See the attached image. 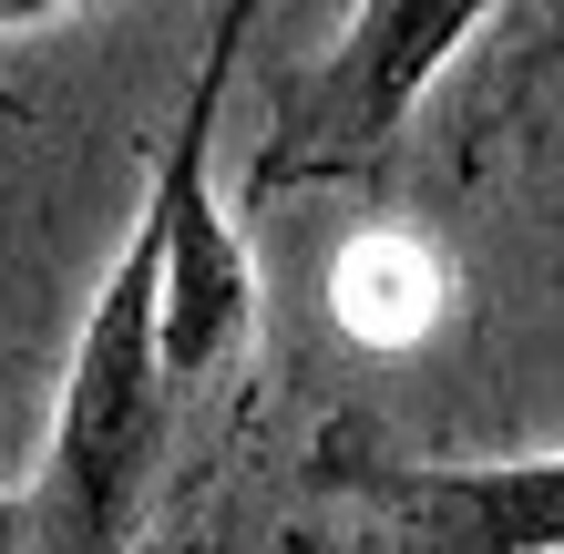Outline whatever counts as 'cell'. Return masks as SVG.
Segmentation results:
<instances>
[{
	"mask_svg": "<svg viewBox=\"0 0 564 554\" xmlns=\"http://www.w3.org/2000/svg\"><path fill=\"white\" fill-rule=\"evenodd\" d=\"M185 390L164 370V226L134 206L104 287L83 308V339L52 390L42 463L21 482L31 554H134L144 513L164 493V452H175Z\"/></svg>",
	"mask_w": 564,
	"mask_h": 554,
	"instance_id": "1",
	"label": "cell"
},
{
	"mask_svg": "<svg viewBox=\"0 0 564 554\" xmlns=\"http://www.w3.org/2000/svg\"><path fill=\"white\" fill-rule=\"evenodd\" d=\"M503 11V0H359L339 21V42L308 62L288 123H268V165L257 195H297L328 175H359L401 144V123L421 113V93L473 52V31Z\"/></svg>",
	"mask_w": 564,
	"mask_h": 554,
	"instance_id": "2",
	"label": "cell"
},
{
	"mask_svg": "<svg viewBox=\"0 0 564 554\" xmlns=\"http://www.w3.org/2000/svg\"><path fill=\"white\" fill-rule=\"evenodd\" d=\"M318 493L349 513L328 554H564V452L411 463L380 442H328Z\"/></svg>",
	"mask_w": 564,
	"mask_h": 554,
	"instance_id": "3",
	"label": "cell"
},
{
	"mask_svg": "<svg viewBox=\"0 0 564 554\" xmlns=\"http://www.w3.org/2000/svg\"><path fill=\"white\" fill-rule=\"evenodd\" d=\"M83 0H0V31H42V21H73Z\"/></svg>",
	"mask_w": 564,
	"mask_h": 554,
	"instance_id": "4",
	"label": "cell"
},
{
	"mask_svg": "<svg viewBox=\"0 0 564 554\" xmlns=\"http://www.w3.org/2000/svg\"><path fill=\"white\" fill-rule=\"evenodd\" d=\"M0 554H31V513H21V493H0Z\"/></svg>",
	"mask_w": 564,
	"mask_h": 554,
	"instance_id": "5",
	"label": "cell"
},
{
	"mask_svg": "<svg viewBox=\"0 0 564 554\" xmlns=\"http://www.w3.org/2000/svg\"><path fill=\"white\" fill-rule=\"evenodd\" d=\"M297 554H328V544H297Z\"/></svg>",
	"mask_w": 564,
	"mask_h": 554,
	"instance_id": "6",
	"label": "cell"
}]
</instances>
